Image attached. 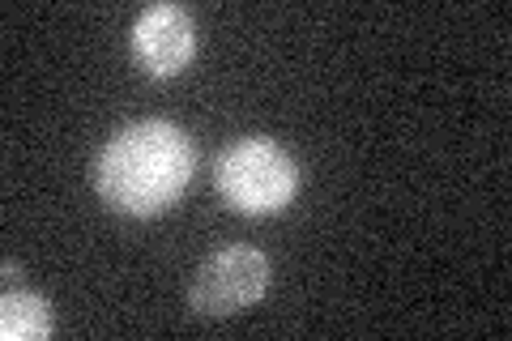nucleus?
<instances>
[{
  "label": "nucleus",
  "instance_id": "5",
  "mask_svg": "<svg viewBox=\"0 0 512 341\" xmlns=\"http://www.w3.org/2000/svg\"><path fill=\"white\" fill-rule=\"evenodd\" d=\"M56 329L52 303L35 290H9L0 303V337L5 341H39Z\"/></svg>",
  "mask_w": 512,
  "mask_h": 341
},
{
  "label": "nucleus",
  "instance_id": "3",
  "mask_svg": "<svg viewBox=\"0 0 512 341\" xmlns=\"http://www.w3.org/2000/svg\"><path fill=\"white\" fill-rule=\"evenodd\" d=\"M265 290H269V256L248 248V243H231V248L210 252L192 273L188 312L201 320L239 316L252 303H261Z\"/></svg>",
  "mask_w": 512,
  "mask_h": 341
},
{
  "label": "nucleus",
  "instance_id": "2",
  "mask_svg": "<svg viewBox=\"0 0 512 341\" xmlns=\"http://www.w3.org/2000/svg\"><path fill=\"white\" fill-rule=\"evenodd\" d=\"M214 188L235 214L269 218L299 197V162L274 137H239L218 154Z\"/></svg>",
  "mask_w": 512,
  "mask_h": 341
},
{
  "label": "nucleus",
  "instance_id": "4",
  "mask_svg": "<svg viewBox=\"0 0 512 341\" xmlns=\"http://www.w3.org/2000/svg\"><path fill=\"white\" fill-rule=\"evenodd\" d=\"M128 47L141 73L175 77L197 56V22L184 5H150L128 30Z\"/></svg>",
  "mask_w": 512,
  "mask_h": 341
},
{
  "label": "nucleus",
  "instance_id": "1",
  "mask_svg": "<svg viewBox=\"0 0 512 341\" xmlns=\"http://www.w3.org/2000/svg\"><path fill=\"white\" fill-rule=\"evenodd\" d=\"M197 171V150L180 124L137 120L120 128L94 162V188L111 214L158 218L184 197Z\"/></svg>",
  "mask_w": 512,
  "mask_h": 341
}]
</instances>
